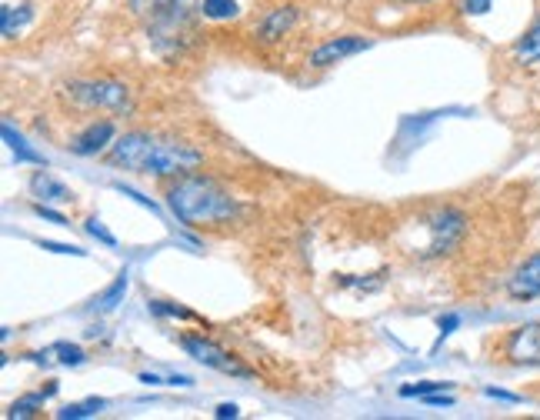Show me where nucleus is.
Returning a JSON list of instances; mask_svg holds the SVG:
<instances>
[{
	"label": "nucleus",
	"instance_id": "obj_9",
	"mask_svg": "<svg viewBox=\"0 0 540 420\" xmlns=\"http://www.w3.org/2000/svg\"><path fill=\"white\" fill-rule=\"evenodd\" d=\"M117 140V124L114 120H90L84 130H77L74 137H70V154L77 157H97L104 154V150Z\"/></svg>",
	"mask_w": 540,
	"mask_h": 420
},
{
	"label": "nucleus",
	"instance_id": "obj_7",
	"mask_svg": "<svg viewBox=\"0 0 540 420\" xmlns=\"http://www.w3.org/2000/svg\"><path fill=\"white\" fill-rule=\"evenodd\" d=\"M154 144H157V134H150V130H127V134H120L114 144H110L107 160L114 167L144 174L147 157H150V150H154Z\"/></svg>",
	"mask_w": 540,
	"mask_h": 420
},
{
	"label": "nucleus",
	"instance_id": "obj_4",
	"mask_svg": "<svg viewBox=\"0 0 540 420\" xmlns=\"http://www.w3.org/2000/svg\"><path fill=\"white\" fill-rule=\"evenodd\" d=\"M64 97L77 110H107V114H130L134 110V94L127 84L110 77H74L64 84Z\"/></svg>",
	"mask_w": 540,
	"mask_h": 420
},
{
	"label": "nucleus",
	"instance_id": "obj_26",
	"mask_svg": "<svg viewBox=\"0 0 540 420\" xmlns=\"http://www.w3.org/2000/svg\"><path fill=\"white\" fill-rule=\"evenodd\" d=\"M44 250H54V254H74V257H87V250L84 247H77V244H54V240H37Z\"/></svg>",
	"mask_w": 540,
	"mask_h": 420
},
{
	"label": "nucleus",
	"instance_id": "obj_27",
	"mask_svg": "<svg viewBox=\"0 0 540 420\" xmlns=\"http://www.w3.org/2000/svg\"><path fill=\"white\" fill-rule=\"evenodd\" d=\"M460 324V317L457 314H447V317H440L437 320V327H440V340H447L450 334H454V327Z\"/></svg>",
	"mask_w": 540,
	"mask_h": 420
},
{
	"label": "nucleus",
	"instance_id": "obj_5",
	"mask_svg": "<svg viewBox=\"0 0 540 420\" xmlns=\"http://www.w3.org/2000/svg\"><path fill=\"white\" fill-rule=\"evenodd\" d=\"M204 164V154L187 144V140H174V137H157L154 150L147 157L144 174L150 177H184L190 170H197Z\"/></svg>",
	"mask_w": 540,
	"mask_h": 420
},
{
	"label": "nucleus",
	"instance_id": "obj_22",
	"mask_svg": "<svg viewBox=\"0 0 540 420\" xmlns=\"http://www.w3.org/2000/svg\"><path fill=\"white\" fill-rule=\"evenodd\" d=\"M454 384L447 380H420V384H404L400 387V397H427V394H440V390H450Z\"/></svg>",
	"mask_w": 540,
	"mask_h": 420
},
{
	"label": "nucleus",
	"instance_id": "obj_30",
	"mask_svg": "<svg viewBox=\"0 0 540 420\" xmlns=\"http://www.w3.org/2000/svg\"><path fill=\"white\" fill-rule=\"evenodd\" d=\"M487 397H494V400H507V404H517V397L514 394H507V390H497V387H487L484 390Z\"/></svg>",
	"mask_w": 540,
	"mask_h": 420
},
{
	"label": "nucleus",
	"instance_id": "obj_23",
	"mask_svg": "<svg viewBox=\"0 0 540 420\" xmlns=\"http://www.w3.org/2000/svg\"><path fill=\"white\" fill-rule=\"evenodd\" d=\"M150 314H157V317H194L187 307H177V304H167V300H150L147 304Z\"/></svg>",
	"mask_w": 540,
	"mask_h": 420
},
{
	"label": "nucleus",
	"instance_id": "obj_20",
	"mask_svg": "<svg viewBox=\"0 0 540 420\" xmlns=\"http://www.w3.org/2000/svg\"><path fill=\"white\" fill-rule=\"evenodd\" d=\"M107 407L104 397H87V400H77V404H67L57 410V420H84V417H97L100 410Z\"/></svg>",
	"mask_w": 540,
	"mask_h": 420
},
{
	"label": "nucleus",
	"instance_id": "obj_3",
	"mask_svg": "<svg viewBox=\"0 0 540 420\" xmlns=\"http://www.w3.org/2000/svg\"><path fill=\"white\" fill-rule=\"evenodd\" d=\"M470 220L460 207H434L430 214L420 217V230H424V244H417V260H434L444 257L450 250L464 244Z\"/></svg>",
	"mask_w": 540,
	"mask_h": 420
},
{
	"label": "nucleus",
	"instance_id": "obj_1",
	"mask_svg": "<svg viewBox=\"0 0 540 420\" xmlns=\"http://www.w3.org/2000/svg\"><path fill=\"white\" fill-rule=\"evenodd\" d=\"M164 197L170 214L187 227L230 224V220L240 217V200L220 180L207 174H194V170L184 177H174V184H167Z\"/></svg>",
	"mask_w": 540,
	"mask_h": 420
},
{
	"label": "nucleus",
	"instance_id": "obj_28",
	"mask_svg": "<svg viewBox=\"0 0 540 420\" xmlns=\"http://www.w3.org/2000/svg\"><path fill=\"white\" fill-rule=\"evenodd\" d=\"M117 190H120V194H127V197H134L137 204H144V207H150V210H154V200H150V197H144V194H140V190H134V187H124V184H117Z\"/></svg>",
	"mask_w": 540,
	"mask_h": 420
},
{
	"label": "nucleus",
	"instance_id": "obj_12",
	"mask_svg": "<svg viewBox=\"0 0 540 420\" xmlns=\"http://www.w3.org/2000/svg\"><path fill=\"white\" fill-rule=\"evenodd\" d=\"M507 294L514 300H537L540 297V250L524 257V264L507 277Z\"/></svg>",
	"mask_w": 540,
	"mask_h": 420
},
{
	"label": "nucleus",
	"instance_id": "obj_2",
	"mask_svg": "<svg viewBox=\"0 0 540 420\" xmlns=\"http://www.w3.org/2000/svg\"><path fill=\"white\" fill-rule=\"evenodd\" d=\"M130 10L147 24L157 50H180L194 37V0H130Z\"/></svg>",
	"mask_w": 540,
	"mask_h": 420
},
{
	"label": "nucleus",
	"instance_id": "obj_29",
	"mask_svg": "<svg viewBox=\"0 0 540 420\" xmlns=\"http://www.w3.org/2000/svg\"><path fill=\"white\" fill-rule=\"evenodd\" d=\"M34 210H37V214H40V217H47V220H54V224H57V227H67V220H64V217H60V214H54V210H50L47 204H37Z\"/></svg>",
	"mask_w": 540,
	"mask_h": 420
},
{
	"label": "nucleus",
	"instance_id": "obj_14",
	"mask_svg": "<svg viewBox=\"0 0 540 420\" xmlns=\"http://www.w3.org/2000/svg\"><path fill=\"white\" fill-rule=\"evenodd\" d=\"M37 364H60V367H80L87 360L84 347L70 344V340H57V344H50L44 350H37L34 354Z\"/></svg>",
	"mask_w": 540,
	"mask_h": 420
},
{
	"label": "nucleus",
	"instance_id": "obj_15",
	"mask_svg": "<svg viewBox=\"0 0 540 420\" xmlns=\"http://www.w3.org/2000/svg\"><path fill=\"white\" fill-rule=\"evenodd\" d=\"M514 57L520 60V64H540V14L530 20V27L517 37Z\"/></svg>",
	"mask_w": 540,
	"mask_h": 420
},
{
	"label": "nucleus",
	"instance_id": "obj_6",
	"mask_svg": "<svg viewBox=\"0 0 540 420\" xmlns=\"http://www.w3.org/2000/svg\"><path fill=\"white\" fill-rule=\"evenodd\" d=\"M177 344L187 357H194L197 364H204L210 370H220V374H230V377H250V370L240 364L234 354H227L224 347L214 344V340L204 334H180Z\"/></svg>",
	"mask_w": 540,
	"mask_h": 420
},
{
	"label": "nucleus",
	"instance_id": "obj_32",
	"mask_svg": "<svg viewBox=\"0 0 540 420\" xmlns=\"http://www.w3.org/2000/svg\"><path fill=\"white\" fill-rule=\"evenodd\" d=\"M167 384H170V387H190L194 380L184 377V374H174V377H167Z\"/></svg>",
	"mask_w": 540,
	"mask_h": 420
},
{
	"label": "nucleus",
	"instance_id": "obj_33",
	"mask_svg": "<svg viewBox=\"0 0 540 420\" xmlns=\"http://www.w3.org/2000/svg\"><path fill=\"white\" fill-rule=\"evenodd\" d=\"M407 4H430V0H407Z\"/></svg>",
	"mask_w": 540,
	"mask_h": 420
},
{
	"label": "nucleus",
	"instance_id": "obj_25",
	"mask_svg": "<svg viewBox=\"0 0 540 420\" xmlns=\"http://www.w3.org/2000/svg\"><path fill=\"white\" fill-rule=\"evenodd\" d=\"M494 7V0H457V10L464 17H484Z\"/></svg>",
	"mask_w": 540,
	"mask_h": 420
},
{
	"label": "nucleus",
	"instance_id": "obj_19",
	"mask_svg": "<svg viewBox=\"0 0 540 420\" xmlns=\"http://www.w3.org/2000/svg\"><path fill=\"white\" fill-rule=\"evenodd\" d=\"M4 140L10 144V150H14L17 164H37V167H47L44 154H37V150L30 147L24 137H20V134H14V127H10V124H4Z\"/></svg>",
	"mask_w": 540,
	"mask_h": 420
},
{
	"label": "nucleus",
	"instance_id": "obj_11",
	"mask_svg": "<svg viewBox=\"0 0 540 420\" xmlns=\"http://www.w3.org/2000/svg\"><path fill=\"white\" fill-rule=\"evenodd\" d=\"M504 357L510 364H540V324L510 330L504 337Z\"/></svg>",
	"mask_w": 540,
	"mask_h": 420
},
{
	"label": "nucleus",
	"instance_id": "obj_16",
	"mask_svg": "<svg viewBox=\"0 0 540 420\" xmlns=\"http://www.w3.org/2000/svg\"><path fill=\"white\" fill-rule=\"evenodd\" d=\"M30 20H34V7L30 4H4V10H0V30H4V37H14L20 34Z\"/></svg>",
	"mask_w": 540,
	"mask_h": 420
},
{
	"label": "nucleus",
	"instance_id": "obj_10",
	"mask_svg": "<svg viewBox=\"0 0 540 420\" xmlns=\"http://www.w3.org/2000/svg\"><path fill=\"white\" fill-rule=\"evenodd\" d=\"M297 20H300V10L294 4H284V7H270L264 17L254 24V37L260 40V44H280L290 30L297 27Z\"/></svg>",
	"mask_w": 540,
	"mask_h": 420
},
{
	"label": "nucleus",
	"instance_id": "obj_18",
	"mask_svg": "<svg viewBox=\"0 0 540 420\" xmlns=\"http://www.w3.org/2000/svg\"><path fill=\"white\" fill-rule=\"evenodd\" d=\"M127 270H120V274L114 277V284H110L104 294L94 297V310L97 314H114L117 304H124V294H127Z\"/></svg>",
	"mask_w": 540,
	"mask_h": 420
},
{
	"label": "nucleus",
	"instance_id": "obj_13",
	"mask_svg": "<svg viewBox=\"0 0 540 420\" xmlns=\"http://www.w3.org/2000/svg\"><path fill=\"white\" fill-rule=\"evenodd\" d=\"M30 194L44 200V204H74V190H70L64 180H57L50 170H37V174L30 177Z\"/></svg>",
	"mask_w": 540,
	"mask_h": 420
},
{
	"label": "nucleus",
	"instance_id": "obj_31",
	"mask_svg": "<svg viewBox=\"0 0 540 420\" xmlns=\"http://www.w3.org/2000/svg\"><path fill=\"white\" fill-rule=\"evenodd\" d=\"M240 410H237V404H220L217 410H214V417H220V420H227V417H237Z\"/></svg>",
	"mask_w": 540,
	"mask_h": 420
},
{
	"label": "nucleus",
	"instance_id": "obj_21",
	"mask_svg": "<svg viewBox=\"0 0 540 420\" xmlns=\"http://www.w3.org/2000/svg\"><path fill=\"white\" fill-rule=\"evenodd\" d=\"M200 17L207 20H234L240 14L237 0H200Z\"/></svg>",
	"mask_w": 540,
	"mask_h": 420
},
{
	"label": "nucleus",
	"instance_id": "obj_8",
	"mask_svg": "<svg viewBox=\"0 0 540 420\" xmlns=\"http://www.w3.org/2000/svg\"><path fill=\"white\" fill-rule=\"evenodd\" d=\"M370 47H374V40H370V37H360V34L330 37V40H324V44H320V47L310 50L307 64L314 67V70H327V67L340 64V60L354 57V54H360V50H370Z\"/></svg>",
	"mask_w": 540,
	"mask_h": 420
},
{
	"label": "nucleus",
	"instance_id": "obj_24",
	"mask_svg": "<svg viewBox=\"0 0 540 420\" xmlns=\"http://www.w3.org/2000/svg\"><path fill=\"white\" fill-rule=\"evenodd\" d=\"M87 234H90V237H97L104 247H117V237L104 227V220H100V217H90V220H87Z\"/></svg>",
	"mask_w": 540,
	"mask_h": 420
},
{
	"label": "nucleus",
	"instance_id": "obj_17",
	"mask_svg": "<svg viewBox=\"0 0 540 420\" xmlns=\"http://www.w3.org/2000/svg\"><path fill=\"white\" fill-rule=\"evenodd\" d=\"M57 394V380H47V387L44 390H37V394H27V397H20L10 404L7 410V417H34L40 407H44V400L47 397H54Z\"/></svg>",
	"mask_w": 540,
	"mask_h": 420
}]
</instances>
